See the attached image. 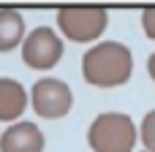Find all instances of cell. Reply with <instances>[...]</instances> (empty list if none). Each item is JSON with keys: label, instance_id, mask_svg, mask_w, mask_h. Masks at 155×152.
<instances>
[{"label": "cell", "instance_id": "1", "mask_svg": "<svg viewBox=\"0 0 155 152\" xmlns=\"http://www.w3.org/2000/svg\"><path fill=\"white\" fill-rule=\"evenodd\" d=\"M134 73V54L120 41H101L82 54V76L93 87H120Z\"/></svg>", "mask_w": 155, "mask_h": 152}, {"label": "cell", "instance_id": "2", "mask_svg": "<svg viewBox=\"0 0 155 152\" xmlns=\"http://www.w3.org/2000/svg\"><path fill=\"white\" fill-rule=\"evenodd\" d=\"M139 131L123 112H104L87 128V144L93 152H134Z\"/></svg>", "mask_w": 155, "mask_h": 152}, {"label": "cell", "instance_id": "3", "mask_svg": "<svg viewBox=\"0 0 155 152\" xmlns=\"http://www.w3.org/2000/svg\"><path fill=\"white\" fill-rule=\"evenodd\" d=\"M54 19H57V30L76 44L101 38V33L109 24V14L104 5H63Z\"/></svg>", "mask_w": 155, "mask_h": 152}, {"label": "cell", "instance_id": "4", "mask_svg": "<svg viewBox=\"0 0 155 152\" xmlns=\"http://www.w3.org/2000/svg\"><path fill=\"white\" fill-rule=\"evenodd\" d=\"M30 103H33V112L41 117V120H60L71 112L74 106V92L71 87L63 82V79H54V76H44L33 84L30 90Z\"/></svg>", "mask_w": 155, "mask_h": 152}, {"label": "cell", "instance_id": "5", "mask_svg": "<svg viewBox=\"0 0 155 152\" xmlns=\"http://www.w3.org/2000/svg\"><path fill=\"white\" fill-rule=\"evenodd\" d=\"M63 60V38L52 27H35L22 44V63L33 71H49Z\"/></svg>", "mask_w": 155, "mask_h": 152}, {"label": "cell", "instance_id": "6", "mask_svg": "<svg viewBox=\"0 0 155 152\" xmlns=\"http://www.w3.org/2000/svg\"><path fill=\"white\" fill-rule=\"evenodd\" d=\"M46 141L35 122H14L0 136V152H44Z\"/></svg>", "mask_w": 155, "mask_h": 152}, {"label": "cell", "instance_id": "7", "mask_svg": "<svg viewBox=\"0 0 155 152\" xmlns=\"http://www.w3.org/2000/svg\"><path fill=\"white\" fill-rule=\"evenodd\" d=\"M27 90L8 76H0V122H19L22 112L27 109Z\"/></svg>", "mask_w": 155, "mask_h": 152}, {"label": "cell", "instance_id": "8", "mask_svg": "<svg viewBox=\"0 0 155 152\" xmlns=\"http://www.w3.org/2000/svg\"><path fill=\"white\" fill-rule=\"evenodd\" d=\"M25 19L16 8H0V52H11L25 44Z\"/></svg>", "mask_w": 155, "mask_h": 152}, {"label": "cell", "instance_id": "9", "mask_svg": "<svg viewBox=\"0 0 155 152\" xmlns=\"http://www.w3.org/2000/svg\"><path fill=\"white\" fill-rule=\"evenodd\" d=\"M139 141L144 144V150L155 152V109L144 114L142 120V128H139Z\"/></svg>", "mask_w": 155, "mask_h": 152}, {"label": "cell", "instance_id": "10", "mask_svg": "<svg viewBox=\"0 0 155 152\" xmlns=\"http://www.w3.org/2000/svg\"><path fill=\"white\" fill-rule=\"evenodd\" d=\"M142 27H144V35L155 41V5L142 11Z\"/></svg>", "mask_w": 155, "mask_h": 152}, {"label": "cell", "instance_id": "11", "mask_svg": "<svg viewBox=\"0 0 155 152\" xmlns=\"http://www.w3.org/2000/svg\"><path fill=\"white\" fill-rule=\"evenodd\" d=\"M147 73H150V79L155 82V52L150 54V60H147Z\"/></svg>", "mask_w": 155, "mask_h": 152}, {"label": "cell", "instance_id": "12", "mask_svg": "<svg viewBox=\"0 0 155 152\" xmlns=\"http://www.w3.org/2000/svg\"><path fill=\"white\" fill-rule=\"evenodd\" d=\"M142 152H150V150H142Z\"/></svg>", "mask_w": 155, "mask_h": 152}]
</instances>
